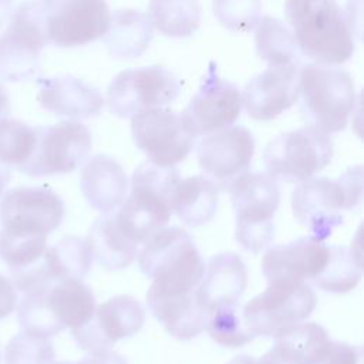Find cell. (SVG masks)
Listing matches in <instances>:
<instances>
[{
	"label": "cell",
	"mask_w": 364,
	"mask_h": 364,
	"mask_svg": "<svg viewBox=\"0 0 364 364\" xmlns=\"http://www.w3.org/2000/svg\"><path fill=\"white\" fill-rule=\"evenodd\" d=\"M363 168L347 169L337 179L310 178L291 192V209L297 222L310 236L326 240L343 225V210L355 208L361 199Z\"/></svg>",
	"instance_id": "3957f363"
},
{
	"label": "cell",
	"mask_w": 364,
	"mask_h": 364,
	"mask_svg": "<svg viewBox=\"0 0 364 364\" xmlns=\"http://www.w3.org/2000/svg\"><path fill=\"white\" fill-rule=\"evenodd\" d=\"M256 358L252 357V355H247V354H240V355H236L233 357L229 363L226 364H256Z\"/></svg>",
	"instance_id": "bcb514c9"
},
{
	"label": "cell",
	"mask_w": 364,
	"mask_h": 364,
	"mask_svg": "<svg viewBox=\"0 0 364 364\" xmlns=\"http://www.w3.org/2000/svg\"><path fill=\"white\" fill-rule=\"evenodd\" d=\"M48 0H28L11 14L0 36V78L24 81L40 70L41 50L48 44L46 18Z\"/></svg>",
	"instance_id": "52a82bcc"
},
{
	"label": "cell",
	"mask_w": 364,
	"mask_h": 364,
	"mask_svg": "<svg viewBox=\"0 0 364 364\" xmlns=\"http://www.w3.org/2000/svg\"><path fill=\"white\" fill-rule=\"evenodd\" d=\"M13 14V0H0V26Z\"/></svg>",
	"instance_id": "7bdbcfd3"
},
{
	"label": "cell",
	"mask_w": 364,
	"mask_h": 364,
	"mask_svg": "<svg viewBox=\"0 0 364 364\" xmlns=\"http://www.w3.org/2000/svg\"><path fill=\"white\" fill-rule=\"evenodd\" d=\"M178 78L161 65L128 68L118 73L107 91V104L112 114L129 118L148 108L168 105L179 95Z\"/></svg>",
	"instance_id": "8fae6325"
},
{
	"label": "cell",
	"mask_w": 364,
	"mask_h": 364,
	"mask_svg": "<svg viewBox=\"0 0 364 364\" xmlns=\"http://www.w3.org/2000/svg\"><path fill=\"white\" fill-rule=\"evenodd\" d=\"M46 300L55 320L71 331L84 326L97 307L92 290L78 279L51 284L46 289Z\"/></svg>",
	"instance_id": "4316f807"
},
{
	"label": "cell",
	"mask_w": 364,
	"mask_h": 364,
	"mask_svg": "<svg viewBox=\"0 0 364 364\" xmlns=\"http://www.w3.org/2000/svg\"><path fill=\"white\" fill-rule=\"evenodd\" d=\"M37 87L40 105L60 117L73 119L91 118L98 115L105 104L97 88L71 75L40 78L37 80Z\"/></svg>",
	"instance_id": "ffe728a7"
},
{
	"label": "cell",
	"mask_w": 364,
	"mask_h": 364,
	"mask_svg": "<svg viewBox=\"0 0 364 364\" xmlns=\"http://www.w3.org/2000/svg\"><path fill=\"white\" fill-rule=\"evenodd\" d=\"M218 21L235 33H249L262 18V0H213Z\"/></svg>",
	"instance_id": "8d00e7d4"
},
{
	"label": "cell",
	"mask_w": 364,
	"mask_h": 364,
	"mask_svg": "<svg viewBox=\"0 0 364 364\" xmlns=\"http://www.w3.org/2000/svg\"><path fill=\"white\" fill-rule=\"evenodd\" d=\"M148 18L166 37H189L199 27L200 6L198 0H151Z\"/></svg>",
	"instance_id": "f546056e"
},
{
	"label": "cell",
	"mask_w": 364,
	"mask_h": 364,
	"mask_svg": "<svg viewBox=\"0 0 364 364\" xmlns=\"http://www.w3.org/2000/svg\"><path fill=\"white\" fill-rule=\"evenodd\" d=\"M299 98L309 125L333 134L347 127L355 105V88L348 71L311 63L299 70Z\"/></svg>",
	"instance_id": "5b68a950"
},
{
	"label": "cell",
	"mask_w": 364,
	"mask_h": 364,
	"mask_svg": "<svg viewBox=\"0 0 364 364\" xmlns=\"http://www.w3.org/2000/svg\"><path fill=\"white\" fill-rule=\"evenodd\" d=\"M109 10L105 0H48L46 31L57 47H78L107 33Z\"/></svg>",
	"instance_id": "2e32d148"
},
{
	"label": "cell",
	"mask_w": 364,
	"mask_h": 364,
	"mask_svg": "<svg viewBox=\"0 0 364 364\" xmlns=\"http://www.w3.org/2000/svg\"><path fill=\"white\" fill-rule=\"evenodd\" d=\"M146 306L166 331L178 340H191L199 336L205 330L209 317L196 299V289L192 291L169 293L149 286Z\"/></svg>",
	"instance_id": "7402d4cb"
},
{
	"label": "cell",
	"mask_w": 364,
	"mask_h": 364,
	"mask_svg": "<svg viewBox=\"0 0 364 364\" xmlns=\"http://www.w3.org/2000/svg\"><path fill=\"white\" fill-rule=\"evenodd\" d=\"M218 195V186L206 176L193 175L181 179L172 193V213L186 226H202L215 216Z\"/></svg>",
	"instance_id": "484cf974"
},
{
	"label": "cell",
	"mask_w": 364,
	"mask_h": 364,
	"mask_svg": "<svg viewBox=\"0 0 364 364\" xmlns=\"http://www.w3.org/2000/svg\"><path fill=\"white\" fill-rule=\"evenodd\" d=\"M17 304V293L13 283L0 274V320L7 317Z\"/></svg>",
	"instance_id": "ab89813d"
},
{
	"label": "cell",
	"mask_w": 364,
	"mask_h": 364,
	"mask_svg": "<svg viewBox=\"0 0 364 364\" xmlns=\"http://www.w3.org/2000/svg\"><path fill=\"white\" fill-rule=\"evenodd\" d=\"M205 330L213 341L229 348L242 347L255 338L243 323L239 303L216 307L209 314Z\"/></svg>",
	"instance_id": "d6a6232c"
},
{
	"label": "cell",
	"mask_w": 364,
	"mask_h": 364,
	"mask_svg": "<svg viewBox=\"0 0 364 364\" xmlns=\"http://www.w3.org/2000/svg\"><path fill=\"white\" fill-rule=\"evenodd\" d=\"M240 111L242 94L237 85L219 77L215 63H210L198 92L181 117L196 138L233 125Z\"/></svg>",
	"instance_id": "5bb4252c"
},
{
	"label": "cell",
	"mask_w": 364,
	"mask_h": 364,
	"mask_svg": "<svg viewBox=\"0 0 364 364\" xmlns=\"http://www.w3.org/2000/svg\"><path fill=\"white\" fill-rule=\"evenodd\" d=\"M47 249V236H14L0 230V259L10 272L21 270L36 263Z\"/></svg>",
	"instance_id": "74e56055"
},
{
	"label": "cell",
	"mask_w": 364,
	"mask_h": 364,
	"mask_svg": "<svg viewBox=\"0 0 364 364\" xmlns=\"http://www.w3.org/2000/svg\"><path fill=\"white\" fill-rule=\"evenodd\" d=\"M256 364H297L296 361L290 360L289 357L283 355L280 351H277L274 347H272L266 354H263Z\"/></svg>",
	"instance_id": "b9f144b4"
},
{
	"label": "cell",
	"mask_w": 364,
	"mask_h": 364,
	"mask_svg": "<svg viewBox=\"0 0 364 364\" xmlns=\"http://www.w3.org/2000/svg\"><path fill=\"white\" fill-rule=\"evenodd\" d=\"M6 364H54L55 353L48 337L17 333L6 346Z\"/></svg>",
	"instance_id": "d590c367"
},
{
	"label": "cell",
	"mask_w": 364,
	"mask_h": 364,
	"mask_svg": "<svg viewBox=\"0 0 364 364\" xmlns=\"http://www.w3.org/2000/svg\"><path fill=\"white\" fill-rule=\"evenodd\" d=\"M361 346H351L344 341H333L321 364H363Z\"/></svg>",
	"instance_id": "f35d334b"
},
{
	"label": "cell",
	"mask_w": 364,
	"mask_h": 364,
	"mask_svg": "<svg viewBox=\"0 0 364 364\" xmlns=\"http://www.w3.org/2000/svg\"><path fill=\"white\" fill-rule=\"evenodd\" d=\"M228 192L236 216V240L252 252L267 247L274 235L273 218L280 203L277 181L267 173L243 172L229 186Z\"/></svg>",
	"instance_id": "8992f818"
},
{
	"label": "cell",
	"mask_w": 364,
	"mask_h": 364,
	"mask_svg": "<svg viewBox=\"0 0 364 364\" xmlns=\"http://www.w3.org/2000/svg\"><path fill=\"white\" fill-rule=\"evenodd\" d=\"M255 46L257 55L269 65H300L299 48L293 33L277 18L264 16L259 20Z\"/></svg>",
	"instance_id": "1f68e13d"
},
{
	"label": "cell",
	"mask_w": 364,
	"mask_h": 364,
	"mask_svg": "<svg viewBox=\"0 0 364 364\" xmlns=\"http://www.w3.org/2000/svg\"><path fill=\"white\" fill-rule=\"evenodd\" d=\"M85 240L91 257L107 270L128 267L139 252V245L124 233L112 212L94 220Z\"/></svg>",
	"instance_id": "cb8c5ba5"
},
{
	"label": "cell",
	"mask_w": 364,
	"mask_h": 364,
	"mask_svg": "<svg viewBox=\"0 0 364 364\" xmlns=\"http://www.w3.org/2000/svg\"><path fill=\"white\" fill-rule=\"evenodd\" d=\"M10 176H11L10 166L4 165V164L0 161V195L3 193V191H4L6 186H7V183L10 182Z\"/></svg>",
	"instance_id": "ee69618b"
},
{
	"label": "cell",
	"mask_w": 364,
	"mask_h": 364,
	"mask_svg": "<svg viewBox=\"0 0 364 364\" xmlns=\"http://www.w3.org/2000/svg\"><path fill=\"white\" fill-rule=\"evenodd\" d=\"M77 364H128V363L121 354L107 348V350H98V351L88 353Z\"/></svg>",
	"instance_id": "60d3db41"
},
{
	"label": "cell",
	"mask_w": 364,
	"mask_h": 364,
	"mask_svg": "<svg viewBox=\"0 0 364 364\" xmlns=\"http://www.w3.org/2000/svg\"><path fill=\"white\" fill-rule=\"evenodd\" d=\"M284 16L299 51L316 64L340 65L353 55L351 23L336 0H286Z\"/></svg>",
	"instance_id": "6da1fadb"
},
{
	"label": "cell",
	"mask_w": 364,
	"mask_h": 364,
	"mask_svg": "<svg viewBox=\"0 0 364 364\" xmlns=\"http://www.w3.org/2000/svg\"><path fill=\"white\" fill-rule=\"evenodd\" d=\"M317 297L307 283H270L243 309V323L256 337H279L304 321L316 309Z\"/></svg>",
	"instance_id": "9c48e42d"
},
{
	"label": "cell",
	"mask_w": 364,
	"mask_h": 364,
	"mask_svg": "<svg viewBox=\"0 0 364 364\" xmlns=\"http://www.w3.org/2000/svg\"><path fill=\"white\" fill-rule=\"evenodd\" d=\"M44 266L54 283L65 279L81 280L90 270L92 257L85 239L65 236L43 255Z\"/></svg>",
	"instance_id": "4dcf8cb0"
},
{
	"label": "cell",
	"mask_w": 364,
	"mask_h": 364,
	"mask_svg": "<svg viewBox=\"0 0 364 364\" xmlns=\"http://www.w3.org/2000/svg\"><path fill=\"white\" fill-rule=\"evenodd\" d=\"M198 164L202 172L219 191H228L230 183L250 166L255 154V138L242 125H230L206 134L198 144Z\"/></svg>",
	"instance_id": "9a60e30c"
},
{
	"label": "cell",
	"mask_w": 364,
	"mask_h": 364,
	"mask_svg": "<svg viewBox=\"0 0 364 364\" xmlns=\"http://www.w3.org/2000/svg\"><path fill=\"white\" fill-rule=\"evenodd\" d=\"M80 188L87 203L107 215L114 212L125 199L128 178L114 158L98 154L84 164L80 175Z\"/></svg>",
	"instance_id": "603a6c76"
},
{
	"label": "cell",
	"mask_w": 364,
	"mask_h": 364,
	"mask_svg": "<svg viewBox=\"0 0 364 364\" xmlns=\"http://www.w3.org/2000/svg\"><path fill=\"white\" fill-rule=\"evenodd\" d=\"M154 37L148 16L134 9H119L109 16L104 43L108 53L117 58L139 57Z\"/></svg>",
	"instance_id": "d4e9b609"
},
{
	"label": "cell",
	"mask_w": 364,
	"mask_h": 364,
	"mask_svg": "<svg viewBox=\"0 0 364 364\" xmlns=\"http://www.w3.org/2000/svg\"><path fill=\"white\" fill-rule=\"evenodd\" d=\"M333 158L330 134L313 127L282 132L264 148L267 175L280 182H303L324 169Z\"/></svg>",
	"instance_id": "ba28073f"
},
{
	"label": "cell",
	"mask_w": 364,
	"mask_h": 364,
	"mask_svg": "<svg viewBox=\"0 0 364 364\" xmlns=\"http://www.w3.org/2000/svg\"><path fill=\"white\" fill-rule=\"evenodd\" d=\"M10 105H9V95L6 92V90L3 88V85L0 84V119L6 118L9 114Z\"/></svg>",
	"instance_id": "f6af8a7d"
},
{
	"label": "cell",
	"mask_w": 364,
	"mask_h": 364,
	"mask_svg": "<svg viewBox=\"0 0 364 364\" xmlns=\"http://www.w3.org/2000/svg\"><path fill=\"white\" fill-rule=\"evenodd\" d=\"M17 320L23 331L48 338L64 330L47 304L46 289L24 294L17 306Z\"/></svg>",
	"instance_id": "e575fe53"
},
{
	"label": "cell",
	"mask_w": 364,
	"mask_h": 364,
	"mask_svg": "<svg viewBox=\"0 0 364 364\" xmlns=\"http://www.w3.org/2000/svg\"><path fill=\"white\" fill-rule=\"evenodd\" d=\"M131 118L134 144L155 165L175 166L191 154L195 136L181 114L158 107L142 109Z\"/></svg>",
	"instance_id": "7c38bea8"
},
{
	"label": "cell",
	"mask_w": 364,
	"mask_h": 364,
	"mask_svg": "<svg viewBox=\"0 0 364 364\" xmlns=\"http://www.w3.org/2000/svg\"><path fill=\"white\" fill-rule=\"evenodd\" d=\"M64 218L63 199L46 186H18L0 202L1 232L14 236H48Z\"/></svg>",
	"instance_id": "4fadbf2b"
},
{
	"label": "cell",
	"mask_w": 364,
	"mask_h": 364,
	"mask_svg": "<svg viewBox=\"0 0 364 364\" xmlns=\"http://www.w3.org/2000/svg\"><path fill=\"white\" fill-rule=\"evenodd\" d=\"M331 338L317 323H297L276 337L273 347L297 364H321Z\"/></svg>",
	"instance_id": "83f0119b"
},
{
	"label": "cell",
	"mask_w": 364,
	"mask_h": 364,
	"mask_svg": "<svg viewBox=\"0 0 364 364\" xmlns=\"http://www.w3.org/2000/svg\"><path fill=\"white\" fill-rule=\"evenodd\" d=\"M328 246L313 236H301L289 243L270 247L262 259L267 283H306L324 267Z\"/></svg>",
	"instance_id": "d6986e66"
},
{
	"label": "cell",
	"mask_w": 364,
	"mask_h": 364,
	"mask_svg": "<svg viewBox=\"0 0 364 364\" xmlns=\"http://www.w3.org/2000/svg\"><path fill=\"white\" fill-rule=\"evenodd\" d=\"M36 144L20 172L38 178L75 171L92 148L90 129L80 121H60L36 127Z\"/></svg>",
	"instance_id": "30bf717a"
},
{
	"label": "cell",
	"mask_w": 364,
	"mask_h": 364,
	"mask_svg": "<svg viewBox=\"0 0 364 364\" xmlns=\"http://www.w3.org/2000/svg\"><path fill=\"white\" fill-rule=\"evenodd\" d=\"M363 273L361 250L347 246H330L324 267L313 279L328 293H347L357 287Z\"/></svg>",
	"instance_id": "f1b7e54d"
},
{
	"label": "cell",
	"mask_w": 364,
	"mask_h": 364,
	"mask_svg": "<svg viewBox=\"0 0 364 364\" xmlns=\"http://www.w3.org/2000/svg\"><path fill=\"white\" fill-rule=\"evenodd\" d=\"M247 284V272L237 253L222 252L209 259L200 283L196 287V299L210 314L223 304H237Z\"/></svg>",
	"instance_id": "44dd1931"
},
{
	"label": "cell",
	"mask_w": 364,
	"mask_h": 364,
	"mask_svg": "<svg viewBox=\"0 0 364 364\" xmlns=\"http://www.w3.org/2000/svg\"><path fill=\"white\" fill-rule=\"evenodd\" d=\"M299 65H269L253 77L242 94V105L256 121H272L299 100Z\"/></svg>",
	"instance_id": "ac0fdd59"
},
{
	"label": "cell",
	"mask_w": 364,
	"mask_h": 364,
	"mask_svg": "<svg viewBox=\"0 0 364 364\" xmlns=\"http://www.w3.org/2000/svg\"><path fill=\"white\" fill-rule=\"evenodd\" d=\"M136 257L141 272L152 279L151 286L162 291H192L205 272V262L191 235L176 226L154 232Z\"/></svg>",
	"instance_id": "277c9868"
},
{
	"label": "cell",
	"mask_w": 364,
	"mask_h": 364,
	"mask_svg": "<svg viewBox=\"0 0 364 364\" xmlns=\"http://www.w3.org/2000/svg\"><path fill=\"white\" fill-rule=\"evenodd\" d=\"M145 321L141 303L125 294L114 296L95 307L91 318L71 331L78 347L91 353L111 348L118 340L136 334Z\"/></svg>",
	"instance_id": "e0dca14e"
},
{
	"label": "cell",
	"mask_w": 364,
	"mask_h": 364,
	"mask_svg": "<svg viewBox=\"0 0 364 364\" xmlns=\"http://www.w3.org/2000/svg\"><path fill=\"white\" fill-rule=\"evenodd\" d=\"M179 181L175 166H159L151 161L132 172L131 192L115 212L118 225L131 240L144 243L169 222L172 193Z\"/></svg>",
	"instance_id": "7a4b0ae2"
},
{
	"label": "cell",
	"mask_w": 364,
	"mask_h": 364,
	"mask_svg": "<svg viewBox=\"0 0 364 364\" xmlns=\"http://www.w3.org/2000/svg\"><path fill=\"white\" fill-rule=\"evenodd\" d=\"M34 144V128L13 118L0 119V161L4 165L20 169L31 156Z\"/></svg>",
	"instance_id": "836d02e7"
},
{
	"label": "cell",
	"mask_w": 364,
	"mask_h": 364,
	"mask_svg": "<svg viewBox=\"0 0 364 364\" xmlns=\"http://www.w3.org/2000/svg\"><path fill=\"white\" fill-rule=\"evenodd\" d=\"M54 364H77V363H73V361H58V363H55L54 361Z\"/></svg>",
	"instance_id": "7dc6e473"
}]
</instances>
